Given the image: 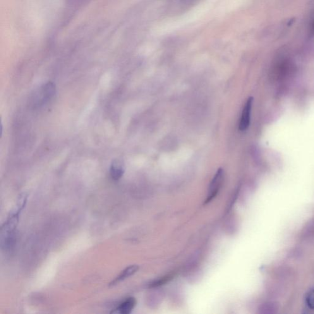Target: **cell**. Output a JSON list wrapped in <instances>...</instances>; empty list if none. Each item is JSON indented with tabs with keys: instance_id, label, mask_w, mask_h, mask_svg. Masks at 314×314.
I'll use <instances>...</instances> for the list:
<instances>
[{
	"instance_id": "2",
	"label": "cell",
	"mask_w": 314,
	"mask_h": 314,
	"mask_svg": "<svg viewBox=\"0 0 314 314\" xmlns=\"http://www.w3.org/2000/svg\"><path fill=\"white\" fill-rule=\"evenodd\" d=\"M56 85L53 83L48 82L45 84L35 95V98L33 100L35 106H42L46 104L53 98L56 95Z\"/></svg>"
},
{
	"instance_id": "8",
	"label": "cell",
	"mask_w": 314,
	"mask_h": 314,
	"mask_svg": "<svg viewBox=\"0 0 314 314\" xmlns=\"http://www.w3.org/2000/svg\"><path fill=\"white\" fill-rule=\"evenodd\" d=\"M309 303H310L311 305L314 307V292L311 294L310 297L309 298Z\"/></svg>"
},
{
	"instance_id": "5",
	"label": "cell",
	"mask_w": 314,
	"mask_h": 314,
	"mask_svg": "<svg viewBox=\"0 0 314 314\" xmlns=\"http://www.w3.org/2000/svg\"><path fill=\"white\" fill-rule=\"evenodd\" d=\"M139 270V267L138 265H134L129 266V267H127L124 271L120 273L118 276H117L116 279H114L110 283L109 287H114L115 285L119 284V283H121L124 280L127 279L129 277H131V275L135 274L136 272H138Z\"/></svg>"
},
{
	"instance_id": "3",
	"label": "cell",
	"mask_w": 314,
	"mask_h": 314,
	"mask_svg": "<svg viewBox=\"0 0 314 314\" xmlns=\"http://www.w3.org/2000/svg\"><path fill=\"white\" fill-rule=\"evenodd\" d=\"M224 179V170L220 168L217 170L216 174L210 182L209 188L208 189L207 197H206L205 203L210 202L215 196H217L220 188L222 186Z\"/></svg>"
},
{
	"instance_id": "6",
	"label": "cell",
	"mask_w": 314,
	"mask_h": 314,
	"mask_svg": "<svg viewBox=\"0 0 314 314\" xmlns=\"http://www.w3.org/2000/svg\"><path fill=\"white\" fill-rule=\"evenodd\" d=\"M136 304V300L135 298L130 297L126 299L120 304L117 308L112 311L111 313L121 314H129L132 312Z\"/></svg>"
},
{
	"instance_id": "4",
	"label": "cell",
	"mask_w": 314,
	"mask_h": 314,
	"mask_svg": "<svg viewBox=\"0 0 314 314\" xmlns=\"http://www.w3.org/2000/svg\"><path fill=\"white\" fill-rule=\"evenodd\" d=\"M253 98H249L244 105L243 112H242L239 129L241 131H246L249 128L251 122V115L252 108Z\"/></svg>"
},
{
	"instance_id": "7",
	"label": "cell",
	"mask_w": 314,
	"mask_h": 314,
	"mask_svg": "<svg viewBox=\"0 0 314 314\" xmlns=\"http://www.w3.org/2000/svg\"><path fill=\"white\" fill-rule=\"evenodd\" d=\"M125 172V167L123 162L120 160H114L110 167V175L114 181L121 179Z\"/></svg>"
},
{
	"instance_id": "1",
	"label": "cell",
	"mask_w": 314,
	"mask_h": 314,
	"mask_svg": "<svg viewBox=\"0 0 314 314\" xmlns=\"http://www.w3.org/2000/svg\"><path fill=\"white\" fill-rule=\"evenodd\" d=\"M28 195L26 193L19 195L15 207L10 213L8 219L1 228L0 244L3 250L9 251L13 248L16 240V232L19 221V215L25 207Z\"/></svg>"
}]
</instances>
